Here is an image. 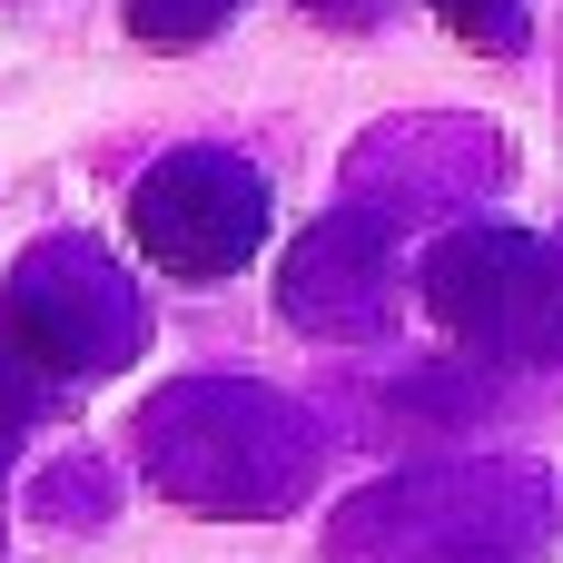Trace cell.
I'll list each match as a JSON object with an SVG mask.
<instances>
[{
	"mask_svg": "<svg viewBox=\"0 0 563 563\" xmlns=\"http://www.w3.org/2000/svg\"><path fill=\"white\" fill-rule=\"evenodd\" d=\"M238 20V0H129V40L148 49H198Z\"/></svg>",
	"mask_w": 563,
	"mask_h": 563,
	"instance_id": "obj_5",
	"label": "cell"
},
{
	"mask_svg": "<svg viewBox=\"0 0 563 563\" xmlns=\"http://www.w3.org/2000/svg\"><path fill=\"white\" fill-rule=\"evenodd\" d=\"M129 238L168 277H238L267 247V178L228 148H168L129 198Z\"/></svg>",
	"mask_w": 563,
	"mask_h": 563,
	"instance_id": "obj_2",
	"label": "cell"
},
{
	"mask_svg": "<svg viewBox=\"0 0 563 563\" xmlns=\"http://www.w3.org/2000/svg\"><path fill=\"white\" fill-rule=\"evenodd\" d=\"M435 20H445V30H465L475 49H515V40H525V20H534V0H435Z\"/></svg>",
	"mask_w": 563,
	"mask_h": 563,
	"instance_id": "obj_6",
	"label": "cell"
},
{
	"mask_svg": "<svg viewBox=\"0 0 563 563\" xmlns=\"http://www.w3.org/2000/svg\"><path fill=\"white\" fill-rule=\"evenodd\" d=\"M297 10H317V20H346V30H356V20H376L386 0H297Z\"/></svg>",
	"mask_w": 563,
	"mask_h": 563,
	"instance_id": "obj_7",
	"label": "cell"
},
{
	"mask_svg": "<svg viewBox=\"0 0 563 563\" xmlns=\"http://www.w3.org/2000/svg\"><path fill=\"white\" fill-rule=\"evenodd\" d=\"M0 346L30 356L49 386L59 376H109V366L139 356V297L89 238H49L0 287Z\"/></svg>",
	"mask_w": 563,
	"mask_h": 563,
	"instance_id": "obj_1",
	"label": "cell"
},
{
	"mask_svg": "<svg viewBox=\"0 0 563 563\" xmlns=\"http://www.w3.org/2000/svg\"><path fill=\"white\" fill-rule=\"evenodd\" d=\"M426 307L485 356H554L563 346V267L515 228H455L426 257Z\"/></svg>",
	"mask_w": 563,
	"mask_h": 563,
	"instance_id": "obj_3",
	"label": "cell"
},
{
	"mask_svg": "<svg viewBox=\"0 0 563 563\" xmlns=\"http://www.w3.org/2000/svg\"><path fill=\"white\" fill-rule=\"evenodd\" d=\"M386 297V247L366 218H327L297 257H287V317L297 327H366Z\"/></svg>",
	"mask_w": 563,
	"mask_h": 563,
	"instance_id": "obj_4",
	"label": "cell"
}]
</instances>
